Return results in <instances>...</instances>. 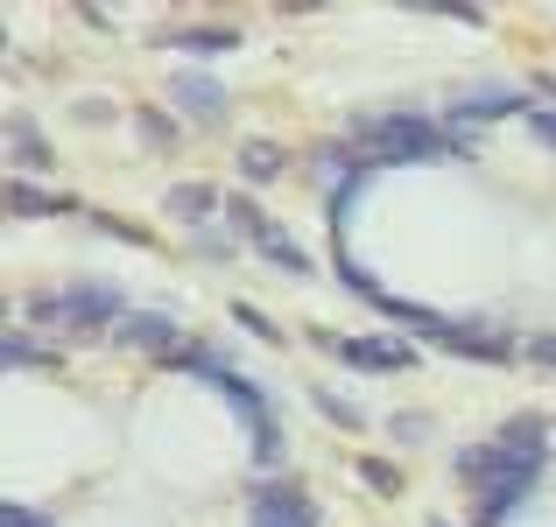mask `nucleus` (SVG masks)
Here are the masks:
<instances>
[{
	"instance_id": "f257e3e1",
	"label": "nucleus",
	"mask_w": 556,
	"mask_h": 527,
	"mask_svg": "<svg viewBox=\"0 0 556 527\" xmlns=\"http://www.w3.org/2000/svg\"><path fill=\"white\" fill-rule=\"evenodd\" d=\"M359 134H367L374 163H465V155H472V141H465V134H444L437 120H416V113L367 120Z\"/></svg>"
},
{
	"instance_id": "f03ea898",
	"label": "nucleus",
	"mask_w": 556,
	"mask_h": 527,
	"mask_svg": "<svg viewBox=\"0 0 556 527\" xmlns=\"http://www.w3.org/2000/svg\"><path fill=\"white\" fill-rule=\"evenodd\" d=\"M416 338H430V345H444V351H465V359H515V338L507 331H493V324H458V317H437L430 310V324L416 331Z\"/></svg>"
},
{
	"instance_id": "7ed1b4c3",
	"label": "nucleus",
	"mask_w": 556,
	"mask_h": 527,
	"mask_svg": "<svg viewBox=\"0 0 556 527\" xmlns=\"http://www.w3.org/2000/svg\"><path fill=\"white\" fill-rule=\"evenodd\" d=\"M36 324H78V331H99L106 317H121V296L113 288H71V296H36L28 303Z\"/></svg>"
},
{
	"instance_id": "20e7f679",
	"label": "nucleus",
	"mask_w": 556,
	"mask_h": 527,
	"mask_svg": "<svg viewBox=\"0 0 556 527\" xmlns=\"http://www.w3.org/2000/svg\"><path fill=\"white\" fill-rule=\"evenodd\" d=\"M317 345L339 351V359L359 365V373H408V365H416V351L402 338H325V331H317Z\"/></svg>"
},
{
	"instance_id": "39448f33",
	"label": "nucleus",
	"mask_w": 556,
	"mask_h": 527,
	"mask_svg": "<svg viewBox=\"0 0 556 527\" xmlns=\"http://www.w3.org/2000/svg\"><path fill=\"white\" fill-rule=\"evenodd\" d=\"M254 527H317V514H311V500H303L296 486H268L254 500Z\"/></svg>"
},
{
	"instance_id": "423d86ee",
	"label": "nucleus",
	"mask_w": 556,
	"mask_h": 527,
	"mask_svg": "<svg viewBox=\"0 0 556 527\" xmlns=\"http://www.w3.org/2000/svg\"><path fill=\"white\" fill-rule=\"evenodd\" d=\"M177 106L190 113V120H218V113H226V92H218V78L184 70V78H177Z\"/></svg>"
},
{
	"instance_id": "0eeeda50",
	"label": "nucleus",
	"mask_w": 556,
	"mask_h": 527,
	"mask_svg": "<svg viewBox=\"0 0 556 527\" xmlns=\"http://www.w3.org/2000/svg\"><path fill=\"white\" fill-rule=\"evenodd\" d=\"M163 211L184 218V226H204V218L218 211V190H212V183H177V190L163 197Z\"/></svg>"
},
{
	"instance_id": "6e6552de",
	"label": "nucleus",
	"mask_w": 556,
	"mask_h": 527,
	"mask_svg": "<svg viewBox=\"0 0 556 527\" xmlns=\"http://www.w3.org/2000/svg\"><path fill=\"white\" fill-rule=\"evenodd\" d=\"M8 204H14V218H56V211H78L71 197H56V190H36V183H22V176L8 183Z\"/></svg>"
},
{
	"instance_id": "1a4fd4ad",
	"label": "nucleus",
	"mask_w": 556,
	"mask_h": 527,
	"mask_svg": "<svg viewBox=\"0 0 556 527\" xmlns=\"http://www.w3.org/2000/svg\"><path fill=\"white\" fill-rule=\"evenodd\" d=\"M254 246H261V254H268L282 274H311V254H303V246L289 240L282 226H261V232H254Z\"/></svg>"
},
{
	"instance_id": "9d476101",
	"label": "nucleus",
	"mask_w": 556,
	"mask_h": 527,
	"mask_svg": "<svg viewBox=\"0 0 556 527\" xmlns=\"http://www.w3.org/2000/svg\"><path fill=\"white\" fill-rule=\"evenodd\" d=\"M121 338L141 345V351H169V359H177V324H169V317H127Z\"/></svg>"
},
{
	"instance_id": "9b49d317",
	"label": "nucleus",
	"mask_w": 556,
	"mask_h": 527,
	"mask_svg": "<svg viewBox=\"0 0 556 527\" xmlns=\"http://www.w3.org/2000/svg\"><path fill=\"white\" fill-rule=\"evenodd\" d=\"M240 176H247V183H275V176H282V149H275V141H247V149H240Z\"/></svg>"
},
{
	"instance_id": "f8f14e48",
	"label": "nucleus",
	"mask_w": 556,
	"mask_h": 527,
	"mask_svg": "<svg viewBox=\"0 0 556 527\" xmlns=\"http://www.w3.org/2000/svg\"><path fill=\"white\" fill-rule=\"evenodd\" d=\"M501 113H521V99L515 92H472V99H458V120H501Z\"/></svg>"
},
{
	"instance_id": "ddd939ff",
	"label": "nucleus",
	"mask_w": 556,
	"mask_h": 527,
	"mask_svg": "<svg viewBox=\"0 0 556 527\" xmlns=\"http://www.w3.org/2000/svg\"><path fill=\"white\" fill-rule=\"evenodd\" d=\"M232 42H240L232 28H184L177 50H190V56H218V50H232Z\"/></svg>"
},
{
	"instance_id": "4468645a",
	"label": "nucleus",
	"mask_w": 556,
	"mask_h": 527,
	"mask_svg": "<svg viewBox=\"0 0 556 527\" xmlns=\"http://www.w3.org/2000/svg\"><path fill=\"white\" fill-rule=\"evenodd\" d=\"M56 155H50V141H36L28 127H14V169H50Z\"/></svg>"
},
{
	"instance_id": "2eb2a0df",
	"label": "nucleus",
	"mask_w": 556,
	"mask_h": 527,
	"mask_svg": "<svg viewBox=\"0 0 556 527\" xmlns=\"http://www.w3.org/2000/svg\"><path fill=\"white\" fill-rule=\"evenodd\" d=\"M359 478H367V486L380 492V500H388V492H402V472H394V464H380V458H367V464H359Z\"/></svg>"
},
{
	"instance_id": "dca6fc26",
	"label": "nucleus",
	"mask_w": 556,
	"mask_h": 527,
	"mask_svg": "<svg viewBox=\"0 0 556 527\" xmlns=\"http://www.w3.org/2000/svg\"><path fill=\"white\" fill-rule=\"evenodd\" d=\"M8 365H50V351H36L22 331H8Z\"/></svg>"
},
{
	"instance_id": "f3484780",
	"label": "nucleus",
	"mask_w": 556,
	"mask_h": 527,
	"mask_svg": "<svg viewBox=\"0 0 556 527\" xmlns=\"http://www.w3.org/2000/svg\"><path fill=\"white\" fill-rule=\"evenodd\" d=\"M232 317H240V324H247V331H254V338H268V345H275V338H282V331H275V324H268V317H261V310H254V303H232Z\"/></svg>"
},
{
	"instance_id": "a211bd4d",
	"label": "nucleus",
	"mask_w": 556,
	"mask_h": 527,
	"mask_svg": "<svg viewBox=\"0 0 556 527\" xmlns=\"http://www.w3.org/2000/svg\"><path fill=\"white\" fill-rule=\"evenodd\" d=\"M317 408H325L331 422H345V429H359V408H353V401H339V394H325V387H317Z\"/></svg>"
},
{
	"instance_id": "6ab92c4d",
	"label": "nucleus",
	"mask_w": 556,
	"mask_h": 527,
	"mask_svg": "<svg viewBox=\"0 0 556 527\" xmlns=\"http://www.w3.org/2000/svg\"><path fill=\"white\" fill-rule=\"evenodd\" d=\"M141 141H149V149H169V141H177V127L155 120V113H141Z\"/></svg>"
},
{
	"instance_id": "aec40b11",
	"label": "nucleus",
	"mask_w": 556,
	"mask_h": 527,
	"mask_svg": "<svg viewBox=\"0 0 556 527\" xmlns=\"http://www.w3.org/2000/svg\"><path fill=\"white\" fill-rule=\"evenodd\" d=\"M394 436H402V444H422V436H430V415H394Z\"/></svg>"
},
{
	"instance_id": "412c9836",
	"label": "nucleus",
	"mask_w": 556,
	"mask_h": 527,
	"mask_svg": "<svg viewBox=\"0 0 556 527\" xmlns=\"http://www.w3.org/2000/svg\"><path fill=\"white\" fill-rule=\"evenodd\" d=\"M529 127H535V141H543V149H556V113H535Z\"/></svg>"
},
{
	"instance_id": "4be33fe9",
	"label": "nucleus",
	"mask_w": 556,
	"mask_h": 527,
	"mask_svg": "<svg viewBox=\"0 0 556 527\" xmlns=\"http://www.w3.org/2000/svg\"><path fill=\"white\" fill-rule=\"evenodd\" d=\"M0 527H50V520H36L28 506H8V514H0Z\"/></svg>"
},
{
	"instance_id": "5701e85b",
	"label": "nucleus",
	"mask_w": 556,
	"mask_h": 527,
	"mask_svg": "<svg viewBox=\"0 0 556 527\" xmlns=\"http://www.w3.org/2000/svg\"><path fill=\"white\" fill-rule=\"evenodd\" d=\"M529 351H535V359H543V365H556V338H535Z\"/></svg>"
}]
</instances>
